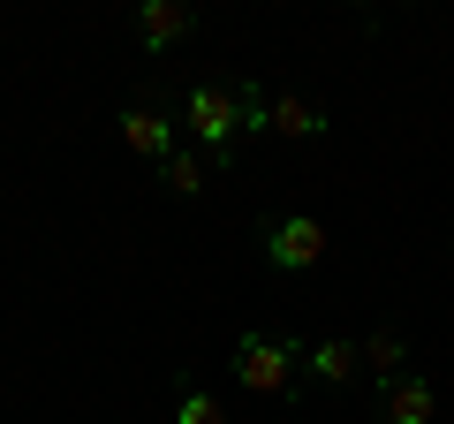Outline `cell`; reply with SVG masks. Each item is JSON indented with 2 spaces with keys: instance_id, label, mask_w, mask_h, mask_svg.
Returning a JSON list of instances; mask_svg holds the SVG:
<instances>
[{
  "instance_id": "13",
  "label": "cell",
  "mask_w": 454,
  "mask_h": 424,
  "mask_svg": "<svg viewBox=\"0 0 454 424\" xmlns=\"http://www.w3.org/2000/svg\"><path fill=\"white\" fill-rule=\"evenodd\" d=\"M447 258H454V235H447Z\"/></svg>"
},
{
  "instance_id": "4",
  "label": "cell",
  "mask_w": 454,
  "mask_h": 424,
  "mask_svg": "<svg viewBox=\"0 0 454 424\" xmlns=\"http://www.w3.org/2000/svg\"><path fill=\"white\" fill-rule=\"evenodd\" d=\"M121 145H129L137 160L167 167V160L182 152V122H167L160 98H129V106H121Z\"/></svg>"
},
{
  "instance_id": "9",
  "label": "cell",
  "mask_w": 454,
  "mask_h": 424,
  "mask_svg": "<svg viewBox=\"0 0 454 424\" xmlns=\"http://www.w3.org/2000/svg\"><path fill=\"white\" fill-rule=\"evenodd\" d=\"M167 394H175V424H227V402H220L212 387H197L190 372L167 379Z\"/></svg>"
},
{
  "instance_id": "6",
  "label": "cell",
  "mask_w": 454,
  "mask_h": 424,
  "mask_svg": "<svg viewBox=\"0 0 454 424\" xmlns=\"http://www.w3.org/2000/svg\"><path fill=\"white\" fill-rule=\"evenodd\" d=\"M379 424H439V387L402 372L394 387H379Z\"/></svg>"
},
{
  "instance_id": "5",
  "label": "cell",
  "mask_w": 454,
  "mask_h": 424,
  "mask_svg": "<svg viewBox=\"0 0 454 424\" xmlns=\"http://www.w3.org/2000/svg\"><path fill=\"white\" fill-rule=\"evenodd\" d=\"M182 38H197V8H182V0H137V46L145 53H175Z\"/></svg>"
},
{
  "instance_id": "8",
  "label": "cell",
  "mask_w": 454,
  "mask_h": 424,
  "mask_svg": "<svg viewBox=\"0 0 454 424\" xmlns=\"http://www.w3.org/2000/svg\"><path fill=\"white\" fill-rule=\"evenodd\" d=\"M325 106H310V98L295 91H273V137H295V145H325Z\"/></svg>"
},
{
  "instance_id": "7",
  "label": "cell",
  "mask_w": 454,
  "mask_h": 424,
  "mask_svg": "<svg viewBox=\"0 0 454 424\" xmlns=\"http://www.w3.org/2000/svg\"><path fill=\"white\" fill-rule=\"evenodd\" d=\"M356 372H364V349L340 342V334H325L318 349H303V379H318V387H348Z\"/></svg>"
},
{
  "instance_id": "12",
  "label": "cell",
  "mask_w": 454,
  "mask_h": 424,
  "mask_svg": "<svg viewBox=\"0 0 454 424\" xmlns=\"http://www.w3.org/2000/svg\"><path fill=\"white\" fill-rule=\"evenodd\" d=\"M160 182H167V190H175V197H197V190H205V160H197V152H190V145H182V152H175V160H167V167H160Z\"/></svg>"
},
{
  "instance_id": "1",
  "label": "cell",
  "mask_w": 454,
  "mask_h": 424,
  "mask_svg": "<svg viewBox=\"0 0 454 424\" xmlns=\"http://www.w3.org/2000/svg\"><path fill=\"white\" fill-rule=\"evenodd\" d=\"M182 130L197 137V152H205V167H220V175H235L243 167V114H235V83H190L182 91Z\"/></svg>"
},
{
  "instance_id": "11",
  "label": "cell",
  "mask_w": 454,
  "mask_h": 424,
  "mask_svg": "<svg viewBox=\"0 0 454 424\" xmlns=\"http://www.w3.org/2000/svg\"><path fill=\"white\" fill-rule=\"evenodd\" d=\"M235 114H243V137H273V91L258 76H235Z\"/></svg>"
},
{
  "instance_id": "10",
  "label": "cell",
  "mask_w": 454,
  "mask_h": 424,
  "mask_svg": "<svg viewBox=\"0 0 454 424\" xmlns=\"http://www.w3.org/2000/svg\"><path fill=\"white\" fill-rule=\"evenodd\" d=\"M356 349H364V372H372L379 387H394V379H402V364H409V342H402L394 326H372Z\"/></svg>"
},
{
  "instance_id": "2",
  "label": "cell",
  "mask_w": 454,
  "mask_h": 424,
  "mask_svg": "<svg viewBox=\"0 0 454 424\" xmlns=\"http://www.w3.org/2000/svg\"><path fill=\"white\" fill-rule=\"evenodd\" d=\"M295 379H303V342L295 334H243L235 342V387L243 394L295 402Z\"/></svg>"
},
{
  "instance_id": "3",
  "label": "cell",
  "mask_w": 454,
  "mask_h": 424,
  "mask_svg": "<svg viewBox=\"0 0 454 424\" xmlns=\"http://www.w3.org/2000/svg\"><path fill=\"white\" fill-rule=\"evenodd\" d=\"M258 250L273 273H310L325 258V228L310 212H273V220H258Z\"/></svg>"
}]
</instances>
